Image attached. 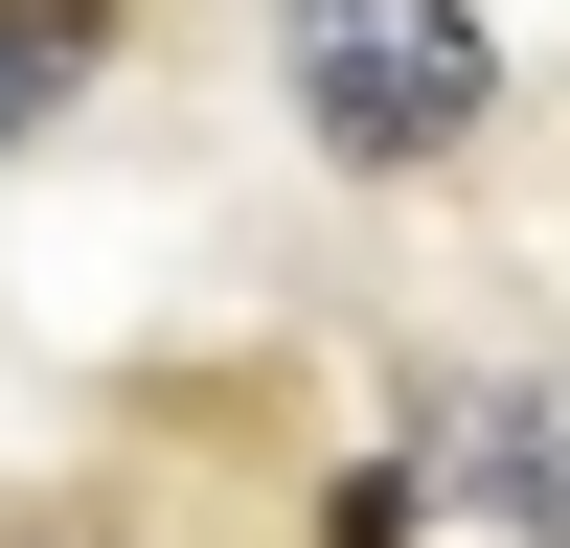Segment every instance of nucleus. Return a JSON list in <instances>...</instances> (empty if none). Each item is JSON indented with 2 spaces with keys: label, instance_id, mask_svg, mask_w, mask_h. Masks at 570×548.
<instances>
[{
  "label": "nucleus",
  "instance_id": "f257e3e1",
  "mask_svg": "<svg viewBox=\"0 0 570 548\" xmlns=\"http://www.w3.org/2000/svg\"><path fill=\"white\" fill-rule=\"evenodd\" d=\"M274 69H297L320 160H456L502 46H480V0H274Z\"/></svg>",
  "mask_w": 570,
  "mask_h": 548
},
{
  "label": "nucleus",
  "instance_id": "f03ea898",
  "mask_svg": "<svg viewBox=\"0 0 570 548\" xmlns=\"http://www.w3.org/2000/svg\"><path fill=\"white\" fill-rule=\"evenodd\" d=\"M434 480L480 548H570V389L548 365H434Z\"/></svg>",
  "mask_w": 570,
  "mask_h": 548
},
{
  "label": "nucleus",
  "instance_id": "7ed1b4c3",
  "mask_svg": "<svg viewBox=\"0 0 570 548\" xmlns=\"http://www.w3.org/2000/svg\"><path fill=\"white\" fill-rule=\"evenodd\" d=\"M91 46H115V0H0V137H23V115H69V91H91Z\"/></svg>",
  "mask_w": 570,
  "mask_h": 548
},
{
  "label": "nucleus",
  "instance_id": "20e7f679",
  "mask_svg": "<svg viewBox=\"0 0 570 548\" xmlns=\"http://www.w3.org/2000/svg\"><path fill=\"white\" fill-rule=\"evenodd\" d=\"M0 548H115V526H91V502H23V526H0Z\"/></svg>",
  "mask_w": 570,
  "mask_h": 548
}]
</instances>
